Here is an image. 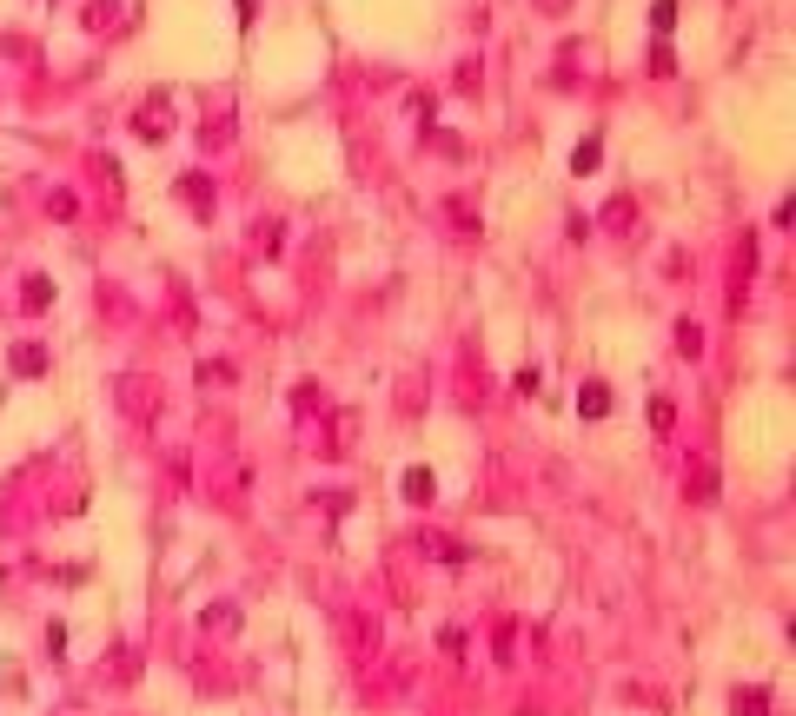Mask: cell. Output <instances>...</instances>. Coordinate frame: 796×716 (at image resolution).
I'll return each mask as SVG.
<instances>
[{"instance_id":"cell-8","label":"cell","mask_w":796,"mask_h":716,"mask_svg":"<svg viewBox=\"0 0 796 716\" xmlns=\"http://www.w3.org/2000/svg\"><path fill=\"white\" fill-rule=\"evenodd\" d=\"M737 716H770V690H737Z\"/></svg>"},{"instance_id":"cell-10","label":"cell","mask_w":796,"mask_h":716,"mask_svg":"<svg viewBox=\"0 0 796 716\" xmlns=\"http://www.w3.org/2000/svg\"><path fill=\"white\" fill-rule=\"evenodd\" d=\"M677 352H683V358H697V352H704V332H697L690 319H683V326H677Z\"/></svg>"},{"instance_id":"cell-11","label":"cell","mask_w":796,"mask_h":716,"mask_svg":"<svg viewBox=\"0 0 796 716\" xmlns=\"http://www.w3.org/2000/svg\"><path fill=\"white\" fill-rule=\"evenodd\" d=\"M650 27L670 34V27H677V0H658V7H650Z\"/></svg>"},{"instance_id":"cell-2","label":"cell","mask_w":796,"mask_h":716,"mask_svg":"<svg viewBox=\"0 0 796 716\" xmlns=\"http://www.w3.org/2000/svg\"><path fill=\"white\" fill-rule=\"evenodd\" d=\"M683 484H690V498H697V504H710V498H717V471H710V458H697Z\"/></svg>"},{"instance_id":"cell-5","label":"cell","mask_w":796,"mask_h":716,"mask_svg":"<svg viewBox=\"0 0 796 716\" xmlns=\"http://www.w3.org/2000/svg\"><path fill=\"white\" fill-rule=\"evenodd\" d=\"M13 372L40 378V372H47V352H40V345H13Z\"/></svg>"},{"instance_id":"cell-12","label":"cell","mask_w":796,"mask_h":716,"mask_svg":"<svg viewBox=\"0 0 796 716\" xmlns=\"http://www.w3.org/2000/svg\"><path fill=\"white\" fill-rule=\"evenodd\" d=\"M650 74H658V80H664V74H677V60H670V47H664V40L650 47Z\"/></svg>"},{"instance_id":"cell-4","label":"cell","mask_w":796,"mask_h":716,"mask_svg":"<svg viewBox=\"0 0 796 716\" xmlns=\"http://www.w3.org/2000/svg\"><path fill=\"white\" fill-rule=\"evenodd\" d=\"M20 305H27V312H47V305H53V286H47V279H27V286H20Z\"/></svg>"},{"instance_id":"cell-1","label":"cell","mask_w":796,"mask_h":716,"mask_svg":"<svg viewBox=\"0 0 796 716\" xmlns=\"http://www.w3.org/2000/svg\"><path fill=\"white\" fill-rule=\"evenodd\" d=\"M179 200H186L193 213H206V219H213V186H206L200 173H186V179H179Z\"/></svg>"},{"instance_id":"cell-7","label":"cell","mask_w":796,"mask_h":716,"mask_svg":"<svg viewBox=\"0 0 796 716\" xmlns=\"http://www.w3.org/2000/svg\"><path fill=\"white\" fill-rule=\"evenodd\" d=\"M578 412H584V418H604V412H611V391H604V385H584V391H578Z\"/></svg>"},{"instance_id":"cell-14","label":"cell","mask_w":796,"mask_h":716,"mask_svg":"<svg viewBox=\"0 0 796 716\" xmlns=\"http://www.w3.org/2000/svg\"><path fill=\"white\" fill-rule=\"evenodd\" d=\"M544 7H551V13H564V7H571V0H544Z\"/></svg>"},{"instance_id":"cell-3","label":"cell","mask_w":796,"mask_h":716,"mask_svg":"<svg viewBox=\"0 0 796 716\" xmlns=\"http://www.w3.org/2000/svg\"><path fill=\"white\" fill-rule=\"evenodd\" d=\"M597 160H604V139L591 133V139H578V153H571V173H591Z\"/></svg>"},{"instance_id":"cell-13","label":"cell","mask_w":796,"mask_h":716,"mask_svg":"<svg viewBox=\"0 0 796 716\" xmlns=\"http://www.w3.org/2000/svg\"><path fill=\"white\" fill-rule=\"evenodd\" d=\"M670 425H677V412H670V405L658 398V405H650V431H670Z\"/></svg>"},{"instance_id":"cell-9","label":"cell","mask_w":796,"mask_h":716,"mask_svg":"<svg viewBox=\"0 0 796 716\" xmlns=\"http://www.w3.org/2000/svg\"><path fill=\"white\" fill-rule=\"evenodd\" d=\"M133 126H139V139H166V106H146Z\"/></svg>"},{"instance_id":"cell-6","label":"cell","mask_w":796,"mask_h":716,"mask_svg":"<svg viewBox=\"0 0 796 716\" xmlns=\"http://www.w3.org/2000/svg\"><path fill=\"white\" fill-rule=\"evenodd\" d=\"M431 491H438L431 471H405V498H412V504H431Z\"/></svg>"}]
</instances>
